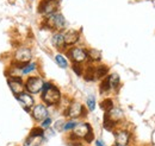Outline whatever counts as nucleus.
<instances>
[{"instance_id":"26","label":"nucleus","mask_w":155,"mask_h":146,"mask_svg":"<svg viewBox=\"0 0 155 146\" xmlns=\"http://www.w3.org/2000/svg\"><path fill=\"white\" fill-rule=\"evenodd\" d=\"M87 107L91 112L94 110V108H96V99H94V96L91 95V96L87 97Z\"/></svg>"},{"instance_id":"31","label":"nucleus","mask_w":155,"mask_h":146,"mask_svg":"<svg viewBox=\"0 0 155 146\" xmlns=\"http://www.w3.org/2000/svg\"><path fill=\"white\" fill-rule=\"evenodd\" d=\"M96 145L97 146H105V144H104L101 140H99V139H98V140H96Z\"/></svg>"},{"instance_id":"22","label":"nucleus","mask_w":155,"mask_h":146,"mask_svg":"<svg viewBox=\"0 0 155 146\" xmlns=\"http://www.w3.org/2000/svg\"><path fill=\"white\" fill-rule=\"evenodd\" d=\"M55 62H56V64H58V67L62 68V69H66L68 67V61L66 59L64 56L61 55V54H58V55L55 56Z\"/></svg>"},{"instance_id":"9","label":"nucleus","mask_w":155,"mask_h":146,"mask_svg":"<svg viewBox=\"0 0 155 146\" xmlns=\"http://www.w3.org/2000/svg\"><path fill=\"white\" fill-rule=\"evenodd\" d=\"M64 114H66L68 118L78 119V118H80V116H82V115H86V112H85L84 106H82L80 102L74 101V102H72V103L68 106V108L64 112Z\"/></svg>"},{"instance_id":"13","label":"nucleus","mask_w":155,"mask_h":146,"mask_svg":"<svg viewBox=\"0 0 155 146\" xmlns=\"http://www.w3.org/2000/svg\"><path fill=\"white\" fill-rule=\"evenodd\" d=\"M130 141V133L125 129L117 131L115 133V143L116 146H127Z\"/></svg>"},{"instance_id":"3","label":"nucleus","mask_w":155,"mask_h":146,"mask_svg":"<svg viewBox=\"0 0 155 146\" xmlns=\"http://www.w3.org/2000/svg\"><path fill=\"white\" fill-rule=\"evenodd\" d=\"M66 25H67L66 19L58 12H55V13L48 16L47 19H45V21H44V26L47 29L54 30V31H58V32L62 31L66 27Z\"/></svg>"},{"instance_id":"18","label":"nucleus","mask_w":155,"mask_h":146,"mask_svg":"<svg viewBox=\"0 0 155 146\" xmlns=\"http://www.w3.org/2000/svg\"><path fill=\"white\" fill-rule=\"evenodd\" d=\"M87 58L91 62H99L101 59V52L96 49H90L87 50Z\"/></svg>"},{"instance_id":"17","label":"nucleus","mask_w":155,"mask_h":146,"mask_svg":"<svg viewBox=\"0 0 155 146\" xmlns=\"http://www.w3.org/2000/svg\"><path fill=\"white\" fill-rule=\"evenodd\" d=\"M109 73V68L104 64L99 65V67H96L94 69V81L96 80H100V78H104Z\"/></svg>"},{"instance_id":"16","label":"nucleus","mask_w":155,"mask_h":146,"mask_svg":"<svg viewBox=\"0 0 155 146\" xmlns=\"http://www.w3.org/2000/svg\"><path fill=\"white\" fill-rule=\"evenodd\" d=\"M51 43L56 49H64L66 44H64V38L62 32H56L51 37Z\"/></svg>"},{"instance_id":"14","label":"nucleus","mask_w":155,"mask_h":146,"mask_svg":"<svg viewBox=\"0 0 155 146\" xmlns=\"http://www.w3.org/2000/svg\"><path fill=\"white\" fill-rule=\"evenodd\" d=\"M105 118L109 119L110 121L115 122L117 125V122H119V121L123 120L124 113H123V110H120V108H118V107H112L109 112L105 113Z\"/></svg>"},{"instance_id":"5","label":"nucleus","mask_w":155,"mask_h":146,"mask_svg":"<svg viewBox=\"0 0 155 146\" xmlns=\"http://www.w3.org/2000/svg\"><path fill=\"white\" fill-rule=\"evenodd\" d=\"M43 78H41L39 76H30L28 77V80L25 81L24 83V88L25 91L31 94V95H35V94H38L42 90V87H43Z\"/></svg>"},{"instance_id":"28","label":"nucleus","mask_w":155,"mask_h":146,"mask_svg":"<svg viewBox=\"0 0 155 146\" xmlns=\"http://www.w3.org/2000/svg\"><path fill=\"white\" fill-rule=\"evenodd\" d=\"M50 125H51V118H45L43 121H41V128H43V129H48V128L50 127Z\"/></svg>"},{"instance_id":"25","label":"nucleus","mask_w":155,"mask_h":146,"mask_svg":"<svg viewBox=\"0 0 155 146\" xmlns=\"http://www.w3.org/2000/svg\"><path fill=\"white\" fill-rule=\"evenodd\" d=\"M78 122L77 121H74V120H69V121H67V122H64L63 124V128H62V131H72L73 128L75 127V125H77Z\"/></svg>"},{"instance_id":"27","label":"nucleus","mask_w":155,"mask_h":146,"mask_svg":"<svg viewBox=\"0 0 155 146\" xmlns=\"http://www.w3.org/2000/svg\"><path fill=\"white\" fill-rule=\"evenodd\" d=\"M116 126V124L115 122H112V121H110L109 119H104V127L106 128L107 131H114V128Z\"/></svg>"},{"instance_id":"7","label":"nucleus","mask_w":155,"mask_h":146,"mask_svg":"<svg viewBox=\"0 0 155 146\" xmlns=\"http://www.w3.org/2000/svg\"><path fill=\"white\" fill-rule=\"evenodd\" d=\"M58 0H42L39 2L38 12L41 14L48 17L55 12H58Z\"/></svg>"},{"instance_id":"8","label":"nucleus","mask_w":155,"mask_h":146,"mask_svg":"<svg viewBox=\"0 0 155 146\" xmlns=\"http://www.w3.org/2000/svg\"><path fill=\"white\" fill-rule=\"evenodd\" d=\"M68 57L73 61V63L75 64H82L85 63L88 58H87V50L79 48V46H73L68 50Z\"/></svg>"},{"instance_id":"23","label":"nucleus","mask_w":155,"mask_h":146,"mask_svg":"<svg viewBox=\"0 0 155 146\" xmlns=\"http://www.w3.org/2000/svg\"><path fill=\"white\" fill-rule=\"evenodd\" d=\"M112 107H114V101L111 99H104V101L100 102V108L104 110L105 113L109 112Z\"/></svg>"},{"instance_id":"2","label":"nucleus","mask_w":155,"mask_h":146,"mask_svg":"<svg viewBox=\"0 0 155 146\" xmlns=\"http://www.w3.org/2000/svg\"><path fill=\"white\" fill-rule=\"evenodd\" d=\"M73 133L71 137H73V139L79 140V139H84L85 141L87 143H91L93 140V132H92V128L91 125L87 124V122H80L77 124L75 127L72 129Z\"/></svg>"},{"instance_id":"4","label":"nucleus","mask_w":155,"mask_h":146,"mask_svg":"<svg viewBox=\"0 0 155 146\" xmlns=\"http://www.w3.org/2000/svg\"><path fill=\"white\" fill-rule=\"evenodd\" d=\"M32 58V52L29 48L26 46H19L16 51H15V56H13V63L17 65H25L28 63L31 62Z\"/></svg>"},{"instance_id":"20","label":"nucleus","mask_w":155,"mask_h":146,"mask_svg":"<svg viewBox=\"0 0 155 146\" xmlns=\"http://www.w3.org/2000/svg\"><path fill=\"white\" fill-rule=\"evenodd\" d=\"M107 78H109V83H110L111 89H117L119 83H120V78H119L118 74H111L110 76H107Z\"/></svg>"},{"instance_id":"21","label":"nucleus","mask_w":155,"mask_h":146,"mask_svg":"<svg viewBox=\"0 0 155 146\" xmlns=\"http://www.w3.org/2000/svg\"><path fill=\"white\" fill-rule=\"evenodd\" d=\"M94 69H96V67H93V65H88L85 69L84 77L86 81H94Z\"/></svg>"},{"instance_id":"1","label":"nucleus","mask_w":155,"mask_h":146,"mask_svg":"<svg viewBox=\"0 0 155 146\" xmlns=\"http://www.w3.org/2000/svg\"><path fill=\"white\" fill-rule=\"evenodd\" d=\"M42 100L47 106H55L61 101V93L56 86L51 84L50 82H44L42 90Z\"/></svg>"},{"instance_id":"24","label":"nucleus","mask_w":155,"mask_h":146,"mask_svg":"<svg viewBox=\"0 0 155 146\" xmlns=\"http://www.w3.org/2000/svg\"><path fill=\"white\" fill-rule=\"evenodd\" d=\"M99 88H100V93H101V94L111 90V87H110V83H109V78H107V77H104V80L101 81Z\"/></svg>"},{"instance_id":"19","label":"nucleus","mask_w":155,"mask_h":146,"mask_svg":"<svg viewBox=\"0 0 155 146\" xmlns=\"http://www.w3.org/2000/svg\"><path fill=\"white\" fill-rule=\"evenodd\" d=\"M36 69H37V63L36 62H30V63H28V64L21 67V74H23V76L24 75H29L32 71H35Z\"/></svg>"},{"instance_id":"12","label":"nucleus","mask_w":155,"mask_h":146,"mask_svg":"<svg viewBox=\"0 0 155 146\" xmlns=\"http://www.w3.org/2000/svg\"><path fill=\"white\" fill-rule=\"evenodd\" d=\"M7 84H8L10 89H11V91L15 95H18L20 93L25 91L24 82H23L21 78H18V77H7Z\"/></svg>"},{"instance_id":"15","label":"nucleus","mask_w":155,"mask_h":146,"mask_svg":"<svg viewBox=\"0 0 155 146\" xmlns=\"http://www.w3.org/2000/svg\"><path fill=\"white\" fill-rule=\"evenodd\" d=\"M63 38H64L66 46H73V45H75L79 42L80 33L78 31H75V30H69V31L63 33Z\"/></svg>"},{"instance_id":"30","label":"nucleus","mask_w":155,"mask_h":146,"mask_svg":"<svg viewBox=\"0 0 155 146\" xmlns=\"http://www.w3.org/2000/svg\"><path fill=\"white\" fill-rule=\"evenodd\" d=\"M63 124H64V122H63L62 120H58V122L55 124V128H56L58 131H62V128H63Z\"/></svg>"},{"instance_id":"10","label":"nucleus","mask_w":155,"mask_h":146,"mask_svg":"<svg viewBox=\"0 0 155 146\" xmlns=\"http://www.w3.org/2000/svg\"><path fill=\"white\" fill-rule=\"evenodd\" d=\"M16 99H17V101L23 106V108L26 112H30L31 108L35 106V100H34L32 95L26 93V91H23V93H20L18 95H16Z\"/></svg>"},{"instance_id":"29","label":"nucleus","mask_w":155,"mask_h":146,"mask_svg":"<svg viewBox=\"0 0 155 146\" xmlns=\"http://www.w3.org/2000/svg\"><path fill=\"white\" fill-rule=\"evenodd\" d=\"M73 70H74V73L77 74V75H82L84 74V69H82V64H75V63H73Z\"/></svg>"},{"instance_id":"11","label":"nucleus","mask_w":155,"mask_h":146,"mask_svg":"<svg viewBox=\"0 0 155 146\" xmlns=\"http://www.w3.org/2000/svg\"><path fill=\"white\" fill-rule=\"evenodd\" d=\"M30 112H31V115H32L34 120L37 121V122L43 121L45 118H48V114H49V113H48L47 106L43 105V103H38V105L34 106Z\"/></svg>"},{"instance_id":"6","label":"nucleus","mask_w":155,"mask_h":146,"mask_svg":"<svg viewBox=\"0 0 155 146\" xmlns=\"http://www.w3.org/2000/svg\"><path fill=\"white\" fill-rule=\"evenodd\" d=\"M44 139V129L41 127L34 128L26 138L23 146H39Z\"/></svg>"}]
</instances>
